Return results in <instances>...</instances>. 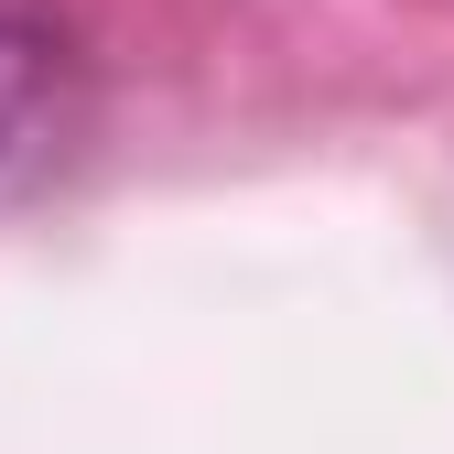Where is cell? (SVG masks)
I'll list each match as a JSON object with an SVG mask.
<instances>
[{"label":"cell","mask_w":454,"mask_h":454,"mask_svg":"<svg viewBox=\"0 0 454 454\" xmlns=\"http://www.w3.org/2000/svg\"><path fill=\"white\" fill-rule=\"evenodd\" d=\"M66 33H54L43 0H0V206L22 184L54 174V152H66Z\"/></svg>","instance_id":"cell-1"}]
</instances>
